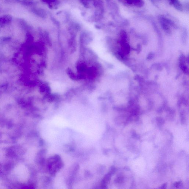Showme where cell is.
<instances>
[{"mask_svg":"<svg viewBox=\"0 0 189 189\" xmlns=\"http://www.w3.org/2000/svg\"><path fill=\"white\" fill-rule=\"evenodd\" d=\"M159 19L160 25L164 30L167 32H170V25L171 23L168 19L163 17H160Z\"/></svg>","mask_w":189,"mask_h":189,"instance_id":"obj_1","label":"cell"},{"mask_svg":"<svg viewBox=\"0 0 189 189\" xmlns=\"http://www.w3.org/2000/svg\"><path fill=\"white\" fill-rule=\"evenodd\" d=\"M132 4L136 6L141 7L144 5V1L143 0H133Z\"/></svg>","mask_w":189,"mask_h":189,"instance_id":"obj_3","label":"cell"},{"mask_svg":"<svg viewBox=\"0 0 189 189\" xmlns=\"http://www.w3.org/2000/svg\"><path fill=\"white\" fill-rule=\"evenodd\" d=\"M170 3L175 7V9L179 11L183 10V5L181 4L179 0H168Z\"/></svg>","mask_w":189,"mask_h":189,"instance_id":"obj_2","label":"cell"}]
</instances>
